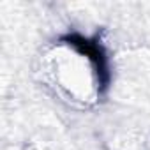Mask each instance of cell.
<instances>
[{
	"instance_id": "6da1fadb",
	"label": "cell",
	"mask_w": 150,
	"mask_h": 150,
	"mask_svg": "<svg viewBox=\"0 0 150 150\" xmlns=\"http://www.w3.org/2000/svg\"><path fill=\"white\" fill-rule=\"evenodd\" d=\"M51 71L60 90L76 101H90L97 92L96 67L90 57L72 46H62L51 62Z\"/></svg>"
}]
</instances>
